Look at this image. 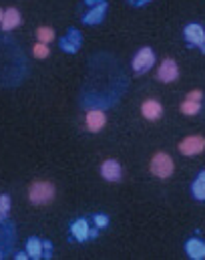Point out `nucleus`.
<instances>
[{"label":"nucleus","instance_id":"1","mask_svg":"<svg viewBox=\"0 0 205 260\" xmlns=\"http://www.w3.org/2000/svg\"><path fill=\"white\" fill-rule=\"evenodd\" d=\"M129 91V75L115 53L97 51L87 59V75L78 91L85 109H111Z\"/></svg>","mask_w":205,"mask_h":260},{"label":"nucleus","instance_id":"2","mask_svg":"<svg viewBox=\"0 0 205 260\" xmlns=\"http://www.w3.org/2000/svg\"><path fill=\"white\" fill-rule=\"evenodd\" d=\"M30 63L20 43L0 28V89H16L26 83Z\"/></svg>","mask_w":205,"mask_h":260},{"label":"nucleus","instance_id":"3","mask_svg":"<svg viewBox=\"0 0 205 260\" xmlns=\"http://www.w3.org/2000/svg\"><path fill=\"white\" fill-rule=\"evenodd\" d=\"M83 6L87 8L80 14V22L87 26H99L105 22L107 18V10H109V2L107 0H83Z\"/></svg>","mask_w":205,"mask_h":260},{"label":"nucleus","instance_id":"4","mask_svg":"<svg viewBox=\"0 0 205 260\" xmlns=\"http://www.w3.org/2000/svg\"><path fill=\"white\" fill-rule=\"evenodd\" d=\"M16 240H18V232H16L14 222L10 218L0 220V258L14 254Z\"/></svg>","mask_w":205,"mask_h":260},{"label":"nucleus","instance_id":"5","mask_svg":"<svg viewBox=\"0 0 205 260\" xmlns=\"http://www.w3.org/2000/svg\"><path fill=\"white\" fill-rule=\"evenodd\" d=\"M55 194H57L55 186H53L51 182H45V180L34 182V184L28 188V200H30V204H34V206H45V204L53 202V200H55Z\"/></svg>","mask_w":205,"mask_h":260},{"label":"nucleus","instance_id":"6","mask_svg":"<svg viewBox=\"0 0 205 260\" xmlns=\"http://www.w3.org/2000/svg\"><path fill=\"white\" fill-rule=\"evenodd\" d=\"M173 170H175V164L171 159L169 153L165 151H157L153 157H151V174L159 180H167L173 176Z\"/></svg>","mask_w":205,"mask_h":260},{"label":"nucleus","instance_id":"7","mask_svg":"<svg viewBox=\"0 0 205 260\" xmlns=\"http://www.w3.org/2000/svg\"><path fill=\"white\" fill-rule=\"evenodd\" d=\"M68 232H70V236L76 242H87V240L99 236V228H91V220L89 218H76V220H72L70 226H68Z\"/></svg>","mask_w":205,"mask_h":260},{"label":"nucleus","instance_id":"8","mask_svg":"<svg viewBox=\"0 0 205 260\" xmlns=\"http://www.w3.org/2000/svg\"><path fill=\"white\" fill-rule=\"evenodd\" d=\"M26 252H28V258H51L53 256V244L45 238H38V236H30L26 240Z\"/></svg>","mask_w":205,"mask_h":260},{"label":"nucleus","instance_id":"9","mask_svg":"<svg viewBox=\"0 0 205 260\" xmlns=\"http://www.w3.org/2000/svg\"><path fill=\"white\" fill-rule=\"evenodd\" d=\"M153 65H155V51L151 47H141L135 53L133 61H131L135 75H145L147 71L153 69Z\"/></svg>","mask_w":205,"mask_h":260},{"label":"nucleus","instance_id":"10","mask_svg":"<svg viewBox=\"0 0 205 260\" xmlns=\"http://www.w3.org/2000/svg\"><path fill=\"white\" fill-rule=\"evenodd\" d=\"M59 47L63 53H68V55H76L83 47V35L78 28H68L67 32L59 39Z\"/></svg>","mask_w":205,"mask_h":260},{"label":"nucleus","instance_id":"11","mask_svg":"<svg viewBox=\"0 0 205 260\" xmlns=\"http://www.w3.org/2000/svg\"><path fill=\"white\" fill-rule=\"evenodd\" d=\"M181 155H199L205 151V137L203 135H187L177 145Z\"/></svg>","mask_w":205,"mask_h":260},{"label":"nucleus","instance_id":"12","mask_svg":"<svg viewBox=\"0 0 205 260\" xmlns=\"http://www.w3.org/2000/svg\"><path fill=\"white\" fill-rule=\"evenodd\" d=\"M183 39L191 45V47H197L205 53V28L203 24L199 22H189L185 28H183Z\"/></svg>","mask_w":205,"mask_h":260},{"label":"nucleus","instance_id":"13","mask_svg":"<svg viewBox=\"0 0 205 260\" xmlns=\"http://www.w3.org/2000/svg\"><path fill=\"white\" fill-rule=\"evenodd\" d=\"M85 123H87V129L91 133H99L107 125V115H105L103 109H89L87 117H85Z\"/></svg>","mask_w":205,"mask_h":260},{"label":"nucleus","instance_id":"14","mask_svg":"<svg viewBox=\"0 0 205 260\" xmlns=\"http://www.w3.org/2000/svg\"><path fill=\"white\" fill-rule=\"evenodd\" d=\"M101 176L107 182H121L123 180V168L115 159H107L101 164Z\"/></svg>","mask_w":205,"mask_h":260},{"label":"nucleus","instance_id":"15","mask_svg":"<svg viewBox=\"0 0 205 260\" xmlns=\"http://www.w3.org/2000/svg\"><path fill=\"white\" fill-rule=\"evenodd\" d=\"M177 77H179V67H177V63L173 59H165L161 63V67H159V71H157V79L161 83H173V81H177Z\"/></svg>","mask_w":205,"mask_h":260},{"label":"nucleus","instance_id":"16","mask_svg":"<svg viewBox=\"0 0 205 260\" xmlns=\"http://www.w3.org/2000/svg\"><path fill=\"white\" fill-rule=\"evenodd\" d=\"M20 24H22V16H20L18 8H14V6L6 8L4 14H2V20H0V28H2L4 32H8V30L20 26Z\"/></svg>","mask_w":205,"mask_h":260},{"label":"nucleus","instance_id":"17","mask_svg":"<svg viewBox=\"0 0 205 260\" xmlns=\"http://www.w3.org/2000/svg\"><path fill=\"white\" fill-rule=\"evenodd\" d=\"M185 254L191 260H203L205 258V242L201 238H189L185 242Z\"/></svg>","mask_w":205,"mask_h":260},{"label":"nucleus","instance_id":"18","mask_svg":"<svg viewBox=\"0 0 205 260\" xmlns=\"http://www.w3.org/2000/svg\"><path fill=\"white\" fill-rule=\"evenodd\" d=\"M141 111H143V117L149 119V121H157L163 115V107H161V103L157 99H147L141 105Z\"/></svg>","mask_w":205,"mask_h":260},{"label":"nucleus","instance_id":"19","mask_svg":"<svg viewBox=\"0 0 205 260\" xmlns=\"http://www.w3.org/2000/svg\"><path fill=\"white\" fill-rule=\"evenodd\" d=\"M191 196L197 202H205V170H201L197 174V178L193 180V184H191Z\"/></svg>","mask_w":205,"mask_h":260},{"label":"nucleus","instance_id":"20","mask_svg":"<svg viewBox=\"0 0 205 260\" xmlns=\"http://www.w3.org/2000/svg\"><path fill=\"white\" fill-rule=\"evenodd\" d=\"M201 109H203V107H201V101L185 99V101L181 103V113H185V115H197Z\"/></svg>","mask_w":205,"mask_h":260},{"label":"nucleus","instance_id":"21","mask_svg":"<svg viewBox=\"0 0 205 260\" xmlns=\"http://www.w3.org/2000/svg\"><path fill=\"white\" fill-rule=\"evenodd\" d=\"M36 37H38V43H51L55 39V32L49 28V26H40L36 30Z\"/></svg>","mask_w":205,"mask_h":260},{"label":"nucleus","instance_id":"22","mask_svg":"<svg viewBox=\"0 0 205 260\" xmlns=\"http://www.w3.org/2000/svg\"><path fill=\"white\" fill-rule=\"evenodd\" d=\"M8 212H10V196L2 194L0 196V220L8 218Z\"/></svg>","mask_w":205,"mask_h":260},{"label":"nucleus","instance_id":"23","mask_svg":"<svg viewBox=\"0 0 205 260\" xmlns=\"http://www.w3.org/2000/svg\"><path fill=\"white\" fill-rule=\"evenodd\" d=\"M32 53H34L36 59H47V57H49V47H47V43H36L34 49H32Z\"/></svg>","mask_w":205,"mask_h":260},{"label":"nucleus","instance_id":"24","mask_svg":"<svg viewBox=\"0 0 205 260\" xmlns=\"http://www.w3.org/2000/svg\"><path fill=\"white\" fill-rule=\"evenodd\" d=\"M91 220L95 222V226H97L99 230L109 226V216H107V214H93V216H91Z\"/></svg>","mask_w":205,"mask_h":260},{"label":"nucleus","instance_id":"25","mask_svg":"<svg viewBox=\"0 0 205 260\" xmlns=\"http://www.w3.org/2000/svg\"><path fill=\"white\" fill-rule=\"evenodd\" d=\"M149 2H153V0H127V4H129V6H135V8H143V6H147Z\"/></svg>","mask_w":205,"mask_h":260},{"label":"nucleus","instance_id":"26","mask_svg":"<svg viewBox=\"0 0 205 260\" xmlns=\"http://www.w3.org/2000/svg\"><path fill=\"white\" fill-rule=\"evenodd\" d=\"M201 97H203V93H201V91H191L187 99H191V101H201Z\"/></svg>","mask_w":205,"mask_h":260},{"label":"nucleus","instance_id":"27","mask_svg":"<svg viewBox=\"0 0 205 260\" xmlns=\"http://www.w3.org/2000/svg\"><path fill=\"white\" fill-rule=\"evenodd\" d=\"M14 258H16V260H26V258H28V252H26V250H24V252H16V256H14Z\"/></svg>","mask_w":205,"mask_h":260},{"label":"nucleus","instance_id":"28","mask_svg":"<svg viewBox=\"0 0 205 260\" xmlns=\"http://www.w3.org/2000/svg\"><path fill=\"white\" fill-rule=\"evenodd\" d=\"M2 14H4V10H2V8H0V20H2Z\"/></svg>","mask_w":205,"mask_h":260},{"label":"nucleus","instance_id":"29","mask_svg":"<svg viewBox=\"0 0 205 260\" xmlns=\"http://www.w3.org/2000/svg\"><path fill=\"white\" fill-rule=\"evenodd\" d=\"M201 111H203V115H205V105H203V109H201Z\"/></svg>","mask_w":205,"mask_h":260}]
</instances>
